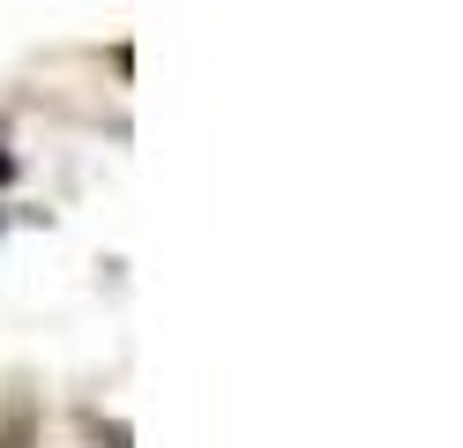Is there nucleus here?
I'll use <instances>...</instances> for the list:
<instances>
[{"label":"nucleus","instance_id":"1","mask_svg":"<svg viewBox=\"0 0 463 448\" xmlns=\"http://www.w3.org/2000/svg\"><path fill=\"white\" fill-rule=\"evenodd\" d=\"M8 179H15V157H8V149H0V187H8Z\"/></svg>","mask_w":463,"mask_h":448}]
</instances>
